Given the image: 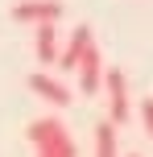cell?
<instances>
[{
	"label": "cell",
	"mask_w": 153,
	"mask_h": 157,
	"mask_svg": "<svg viewBox=\"0 0 153 157\" xmlns=\"http://www.w3.org/2000/svg\"><path fill=\"white\" fill-rule=\"evenodd\" d=\"M13 21H21V25H58L62 21V4L58 0H21L13 8Z\"/></svg>",
	"instance_id": "obj_2"
},
{
	"label": "cell",
	"mask_w": 153,
	"mask_h": 157,
	"mask_svg": "<svg viewBox=\"0 0 153 157\" xmlns=\"http://www.w3.org/2000/svg\"><path fill=\"white\" fill-rule=\"evenodd\" d=\"M141 120H145V128L153 136V99H141Z\"/></svg>",
	"instance_id": "obj_9"
},
{
	"label": "cell",
	"mask_w": 153,
	"mask_h": 157,
	"mask_svg": "<svg viewBox=\"0 0 153 157\" xmlns=\"http://www.w3.org/2000/svg\"><path fill=\"white\" fill-rule=\"evenodd\" d=\"M58 29L54 25H37V37H33V54L41 66H58Z\"/></svg>",
	"instance_id": "obj_7"
},
{
	"label": "cell",
	"mask_w": 153,
	"mask_h": 157,
	"mask_svg": "<svg viewBox=\"0 0 153 157\" xmlns=\"http://www.w3.org/2000/svg\"><path fill=\"white\" fill-rule=\"evenodd\" d=\"M104 91H108V120L124 124L128 120V83L120 71H104Z\"/></svg>",
	"instance_id": "obj_3"
},
{
	"label": "cell",
	"mask_w": 153,
	"mask_h": 157,
	"mask_svg": "<svg viewBox=\"0 0 153 157\" xmlns=\"http://www.w3.org/2000/svg\"><path fill=\"white\" fill-rule=\"evenodd\" d=\"M75 75H79V91H83V95H95L99 87H104V62H99V50H95V46L83 54V62H79Z\"/></svg>",
	"instance_id": "obj_6"
},
{
	"label": "cell",
	"mask_w": 153,
	"mask_h": 157,
	"mask_svg": "<svg viewBox=\"0 0 153 157\" xmlns=\"http://www.w3.org/2000/svg\"><path fill=\"white\" fill-rule=\"evenodd\" d=\"M29 91H33V95H41L46 103H54V108H66V103L75 99V95H71V87H66V83H58V78H50L46 71L29 75Z\"/></svg>",
	"instance_id": "obj_5"
},
{
	"label": "cell",
	"mask_w": 153,
	"mask_h": 157,
	"mask_svg": "<svg viewBox=\"0 0 153 157\" xmlns=\"http://www.w3.org/2000/svg\"><path fill=\"white\" fill-rule=\"evenodd\" d=\"M95 157H120V145H116V124H112V120L95 124Z\"/></svg>",
	"instance_id": "obj_8"
},
{
	"label": "cell",
	"mask_w": 153,
	"mask_h": 157,
	"mask_svg": "<svg viewBox=\"0 0 153 157\" xmlns=\"http://www.w3.org/2000/svg\"><path fill=\"white\" fill-rule=\"evenodd\" d=\"M128 157H137V153H128Z\"/></svg>",
	"instance_id": "obj_10"
},
{
	"label": "cell",
	"mask_w": 153,
	"mask_h": 157,
	"mask_svg": "<svg viewBox=\"0 0 153 157\" xmlns=\"http://www.w3.org/2000/svg\"><path fill=\"white\" fill-rule=\"evenodd\" d=\"M29 141H33V149H37V157H79L71 132H66V124L54 120V116L33 120L29 124Z\"/></svg>",
	"instance_id": "obj_1"
},
{
	"label": "cell",
	"mask_w": 153,
	"mask_h": 157,
	"mask_svg": "<svg viewBox=\"0 0 153 157\" xmlns=\"http://www.w3.org/2000/svg\"><path fill=\"white\" fill-rule=\"evenodd\" d=\"M91 46H95V41H91V29H87V25H79V29L71 33V41L58 50V66H62L66 75H75V71H79V62H83V54H87Z\"/></svg>",
	"instance_id": "obj_4"
}]
</instances>
